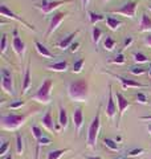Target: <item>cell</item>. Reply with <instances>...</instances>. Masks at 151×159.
I'll return each instance as SVG.
<instances>
[{"label": "cell", "mask_w": 151, "mask_h": 159, "mask_svg": "<svg viewBox=\"0 0 151 159\" xmlns=\"http://www.w3.org/2000/svg\"><path fill=\"white\" fill-rule=\"evenodd\" d=\"M68 94L74 102H85L89 97V85L86 80L70 82L68 85Z\"/></svg>", "instance_id": "cell-1"}, {"label": "cell", "mask_w": 151, "mask_h": 159, "mask_svg": "<svg viewBox=\"0 0 151 159\" xmlns=\"http://www.w3.org/2000/svg\"><path fill=\"white\" fill-rule=\"evenodd\" d=\"M2 127L4 130H16L20 126H23L27 121L25 114H3L2 118Z\"/></svg>", "instance_id": "cell-2"}, {"label": "cell", "mask_w": 151, "mask_h": 159, "mask_svg": "<svg viewBox=\"0 0 151 159\" xmlns=\"http://www.w3.org/2000/svg\"><path fill=\"white\" fill-rule=\"evenodd\" d=\"M52 86H53V80H45V81L40 85V88L37 89V92L31 96V98L33 101H37L43 105H48L52 101V96H50V90H52Z\"/></svg>", "instance_id": "cell-3"}, {"label": "cell", "mask_w": 151, "mask_h": 159, "mask_svg": "<svg viewBox=\"0 0 151 159\" xmlns=\"http://www.w3.org/2000/svg\"><path fill=\"white\" fill-rule=\"evenodd\" d=\"M99 127H101V119H99V109H98V111L95 114V117L93 118V121L89 126V130H88V146L90 148H95Z\"/></svg>", "instance_id": "cell-4"}, {"label": "cell", "mask_w": 151, "mask_h": 159, "mask_svg": "<svg viewBox=\"0 0 151 159\" xmlns=\"http://www.w3.org/2000/svg\"><path fill=\"white\" fill-rule=\"evenodd\" d=\"M68 3H72V0H60V2H48V0H43V3H40L36 6L37 9H40L44 15H48L56 9L58 7L64 6V4H68Z\"/></svg>", "instance_id": "cell-5"}, {"label": "cell", "mask_w": 151, "mask_h": 159, "mask_svg": "<svg viewBox=\"0 0 151 159\" xmlns=\"http://www.w3.org/2000/svg\"><path fill=\"white\" fill-rule=\"evenodd\" d=\"M0 13H2V16H4V17H9V19H12V20H16V21H19V23H21L23 25H25L27 28H29V29H32L33 32H36V28H34V25H32V24H29L28 21H25V20L23 19V17H20V16H17L16 13H13L11 9H9L6 4H2V7H0Z\"/></svg>", "instance_id": "cell-6"}, {"label": "cell", "mask_w": 151, "mask_h": 159, "mask_svg": "<svg viewBox=\"0 0 151 159\" xmlns=\"http://www.w3.org/2000/svg\"><path fill=\"white\" fill-rule=\"evenodd\" d=\"M2 89L9 96H15V88H13V80L12 76L7 69H2Z\"/></svg>", "instance_id": "cell-7"}, {"label": "cell", "mask_w": 151, "mask_h": 159, "mask_svg": "<svg viewBox=\"0 0 151 159\" xmlns=\"http://www.w3.org/2000/svg\"><path fill=\"white\" fill-rule=\"evenodd\" d=\"M137 7H138V2L131 0V2H127L126 4H123V6L119 9H117V11H113L112 13H119V15H123L126 17L133 19L135 16V12H137Z\"/></svg>", "instance_id": "cell-8"}, {"label": "cell", "mask_w": 151, "mask_h": 159, "mask_svg": "<svg viewBox=\"0 0 151 159\" xmlns=\"http://www.w3.org/2000/svg\"><path fill=\"white\" fill-rule=\"evenodd\" d=\"M66 16H68L66 12H57V13H54L52 16V19H50V23H49L48 31H47V33H45V37H49L50 34L56 31V29L58 28V25L64 21V19Z\"/></svg>", "instance_id": "cell-9"}, {"label": "cell", "mask_w": 151, "mask_h": 159, "mask_svg": "<svg viewBox=\"0 0 151 159\" xmlns=\"http://www.w3.org/2000/svg\"><path fill=\"white\" fill-rule=\"evenodd\" d=\"M12 48H13V51L16 52L17 56H20V57H23V56H24V52H25V44H24L23 40L19 37V34H17V29H13Z\"/></svg>", "instance_id": "cell-10"}, {"label": "cell", "mask_w": 151, "mask_h": 159, "mask_svg": "<svg viewBox=\"0 0 151 159\" xmlns=\"http://www.w3.org/2000/svg\"><path fill=\"white\" fill-rule=\"evenodd\" d=\"M73 123H74V127H76V133L77 135H80V131L84 126V113H82V109L81 107H76L74 111H73Z\"/></svg>", "instance_id": "cell-11"}, {"label": "cell", "mask_w": 151, "mask_h": 159, "mask_svg": "<svg viewBox=\"0 0 151 159\" xmlns=\"http://www.w3.org/2000/svg\"><path fill=\"white\" fill-rule=\"evenodd\" d=\"M117 114V106L114 103L113 99V90H112V85H109V96H108V105H106V116L109 119H113Z\"/></svg>", "instance_id": "cell-12"}, {"label": "cell", "mask_w": 151, "mask_h": 159, "mask_svg": "<svg viewBox=\"0 0 151 159\" xmlns=\"http://www.w3.org/2000/svg\"><path fill=\"white\" fill-rule=\"evenodd\" d=\"M115 98H117V103H118V113H119V118L122 117V114L125 113L126 109H129L130 106H131V102L127 101V98L123 97L122 93L117 92L115 93Z\"/></svg>", "instance_id": "cell-13"}, {"label": "cell", "mask_w": 151, "mask_h": 159, "mask_svg": "<svg viewBox=\"0 0 151 159\" xmlns=\"http://www.w3.org/2000/svg\"><path fill=\"white\" fill-rule=\"evenodd\" d=\"M112 74H113V73H112ZM113 76L117 78L121 84H122V88H123V89H127V88H147V85H143V84H140V82L133 81V80L121 77V76H117V74H113Z\"/></svg>", "instance_id": "cell-14"}, {"label": "cell", "mask_w": 151, "mask_h": 159, "mask_svg": "<svg viewBox=\"0 0 151 159\" xmlns=\"http://www.w3.org/2000/svg\"><path fill=\"white\" fill-rule=\"evenodd\" d=\"M80 33V31H76V32H73V33H70V34H68L66 37H64V40H61L58 44H57V47L60 48V49H62V51H65V49H68V48H70V45L73 44V41H74V39L77 37V34Z\"/></svg>", "instance_id": "cell-15"}, {"label": "cell", "mask_w": 151, "mask_h": 159, "mask_svg": "<svg viewBox=\"0 0 151 159\" xmlns=\"http://www.w3.org/2000/svg\"><path fill=\"white\" fill-rule=\"evenodd\" d=\"M43 125L45 126V129L49 131H54V129H56V126H54V122H53V117H52V111L48 110L47 113H45V116L43 117L41 119Z\"/></svg>", "instance_id": "cell-16"}, {"label": "cell", "mask_w": 151, "mask_h": 159, "mask_svg": "<svg viewBox=\"0 0 151 159\" xmlns=\"http://www.w3.org/2000/svg\"><path fill=\"white\" fill-rule=\"evenodd\" d=\"M32 86V78H31V68L29 65L25 69V73H24V81H23V94H27L28 90L31 89Z\"/></svg>", "instance_id": "cell-17"}, {"label": "cell", "mask_w": 151, "mask_h": 159, "mask_svg": "<svg viewBox=\"0 0 151 159\" xmlns=\"http://www.w3.org/2000/svg\"><path fill=\"white\" fill-rule=\"evenodd\" d=\"M34 47H36V51L41 54L43 57H47V58H52L53 57V53L50 52L43 43H40L39 40H34Z\"/></svg>", "instance_id": "cell-18"}, {"label": "cell", "mask_w": 151, "mask_h": 159, "mask_svg": "<svg viewBox=\"0 0 151 159\" xmlns=\"http://www.w3.org/2000/svg\"><path fill=\"white\" fill-rule=\"evenodd\" d=\"M48 70H52V72H65L68 69V62L66 61H57V62H53V64H49L47 65Z\"/></svg>", "instance_id": "cell-19"}, {"label": "cell", "mask_w": 151, "mask_h": 159, "mask_svg": "<svg viewBox=\"0 0 151 159\" xmlns=\"http://www.w3.org/2000/svg\"><path fill=\"white\" fill-rule=\"evenodd\" d=\"M139 31L140 32H146V31H151V19L147 16L146 13H143L140 16V21H139Z\"/></svg>", "instance_id": "cell-20"}, {"label": "cell", "mask_w": 151, "mask_h": 159, "mask_svg": "<svg viewBox=\"0 0 151 159\" xmlns=\"http://www.w3.org/2000/svg\"><path fill=\"white\" fill-rule=\"evenodd\" d=\"M58 125L60 127L66 129L68 126V113L65 107H60V113H58Z\"/></svg>", "instance_id": "cell-21"}, {"label": "cell", "mask_w": 151, "mask_h": 159, "mask_svg": "<svg viewBox=\"0 0 151 159\" xmlns=\"http://www.w3.org/2000/svg\"><path fill=\"white\" fill-rule=\"evenodd\" d=\"M106 23H108V27L112 29V31H117V29L122 25V21L118 19H114L112 16H106Z\"/></svg>", "instance_id": "cell-22"}, {"label": "cell", "mask_w": 151, "mask_h": 159, "mask_svg": "<svg viewBox=\"0 0 151 159\" xmlns=\"http://www.w3.org/2000/svg\"><path fill=\"white\" fill-rule=\"evenodd\" d=\"M68 151H70V148H58V150H53V151L48 152L47 159H60L65 152H68Z\"/></svg>", "instance_id": "cell-23"}, {"label": "cell", "mask_w": 151, "mask_h": 159, "mask_svg": "<svg viewBox=\"0 0 151 159\" xmlns=\"http://www.w3.org/2000/svg\"><path fill=\"white\" fill-rule=\"evenodd\" d=\"M103 145L106 146L108 148H110L112 151H118V150H119V145L117 143V141H115V139L103 138Z\"/></svg>", "instance_id": "cell-24"}, {"label": "cell", "mask_w": 151, "mask_h": 159, "mask_svg": "<svg viewBox=\"0 0 151 159\" xmlns=\"http://www.w3.org/2000/svg\"><path fill=\"white\" fill-rule=\"evenodd\" d=\"M89 21L92 25H94L95 23H98V21H102V20H105L106 17L103 16V15H99V13H95V12H89Z\"/></svg>", "instance_id": "cell-25"}, {"label": "cell", "mask_w": 151, "mask_h": 159, "mask_svg": "<svg viewBox=\"0 0 151 159\" xmlns=\"http://www.w3.org/2000/svg\"><path fill=\"white\" fill-rule=\"evenodd\" d=\"M133 57H134V61H135V62H138V64L149 62V57L146 56V54L140 53V52H135V53L133 54Z\"/></svg>", "instance_id": "cell-26"}, {"label": "cell", "mask_w": 151, "mask_h": 159, "mask_svg": "<svg viewBox=\"0 0 151 159\" xmlns=\"http://www.w3.org/2000/svg\"><path fill=\"white\" fill-rule=\"evenodd\" d=\"M103 48L106 49V51H113L115 48V40L110 36H106V39H105V41H103Z\"/></svg>", "instance_id": "cell-27"}, {"label": "cell", "mask_w": 151, "mask_h": 159, "mask_svg": "<svg viewBox=\"0 0 151 159\" xmlns=\"http://www.w3.org/2000/svg\"><path fill=\"white\" fill-rule=\"evenodd\" d=\"M52 143V139H49L47 137H43L41 139H39L37 141V150H36V159L39 158V151H40V147L41 146H48Z\"/></svg>", "instance_id": "cell-28"}, {"label": "cell", "mask_w": 151, "mask_h": 159, "mask_svg": "<svg viewBox=\"0 0 151 159\" xmlns=\"http://www.w3.org/2000/svg\"><path fill=\"white\" fill-rule=\"evenodd\" d=\"M101 34H102V31H101L98 27H94V28H93V32H92V40H93V43L95 44V45H97V44L99 43Z\"/></svg>", "instance_id": "cell-29"}, {"label": "cell", "mask_w": 151, "mask_h": 159, "mask_svg": "<svg viewBox=\"0 0 151 159\" xmlns=\"http://www.w3.org/2000/svg\"><path fill=\"white\" fill-rule=\"evenodd\" d=\"M84 64H85V58H80V60H77V61L73 64V68H72L73 73H81Z\"/></svg>", "instance_id": "cell-30"}, {"label": "cell", "mask_w": 151, "mask_h": 159, "mask_svg": "<svg viewBox=\"0 0 151 159\" xmlns=\"http://www.w3.org/2000/svg\"><path fill=\"white\" fill-rule=\"evenodd\" d=\"M16 151H17V154H23V151H24L23 138H21V135H20L19 133L16 134Z\"/></svg>", "instance_id": "cell-31"}, {"label": "cell", "mask_w": 151, "mask_h": 159, "mask_svg": "<svg viewBox=\"0 0 151 159\" xmlns=\"http://www.w3.org/2000/svg\"><path fill=\"white\" fill-rule=\"evenodd\" d=\"M144 152V148H142V147H135V148H133V150H130V151H127V155L126 157H138V155H142V154Z\"/></svg>", "instance_id": "cell-32"}, {"label": "cell", "mask_w": 151, "mask_h": 159, "mask_svg": "<svg viewBox=\"0 0 151 159\" xmlns=\"http://www.w3.org/2000/svg\"><path fill=\"white\" fill-rule=\"evenodd\" d=\"M32 135L34 137V139H36V141H39V139H41V138L44 137L41 129H40L39 126H32Z\"/></svg>", "instance_id": "cell-33"}, {"label": "cell", "mask_w": 151, "mask_h": 159, "mask_svg": "<svg viewBox=\"0 0 151 159\" xmlns=\"http://www.w3.org/2000/svg\"><path fill=\"white\" fill-rule=\"evenodd\" d=\"M0 52L6 54L7 52V34H2V41H0Z\"/></svg>", "instance_id": "cell-34"}, {"label": "cell", "mask_w": 151, "mask_h": 159, "mask_svg": "<svg viewBox=\"0 0 151 159\" xmlns=\"http://www.w3.org/2000/svg\"><path fill=\"white\" fill-rule=\"evenodd\" d=\"M110 64H121V65H122V64H125V56L122 53H119V54H117V56H115L114 58H112L109 61Z\"/></svg>", "instance_id": "cell-35"}, {"label": "cell", "mask_w": 151, "mask_h": 159, "mask_svg": "<svg viewBox=\"0 0 151 159\" xmlns=\"http://www.w3.org/2000/svg\"><path fill=\"white\" fill-rule=\"evenodd\" d=\"M146 70L147 69L146 68H131L130 69V73H133V74H135V76H139V74H143V73H146Z\"/></svg>", "instance_id": "cell-36"}, {"label": "cell", "mask_w": 151, "mask_h": 159, "mask_svg": "<svg viewBox=\"0 0 151 159\" xmlns=\"http://www.w3.org/2000/svg\"><path fill=\"white\" fill-rule=\"evenodd\" d=\"M8 148H9V143H8L7 141H4L3 145H2V147H0V157H4V155H6L7 151H8Z\"/></svg>", "instance_id": "cell-37"}, {"label": "cell", "mask_w": 151, "mask_h": 159, "mask_svg": "<svg viewBox=\"0 0 151 159\" xmlns=\"http://www.w3.org/2000/svg\"><path fill=\"white\" fill-rule=\"evenodd\" d=\"M137 101L139 102V103H142V105H146L149 101H147V97L144 96L143 93H138L137 94Z\"/></svg>", "instance_id": "cell-38"}, {"label": "cell", "mask_w": 151, "mask_h": 159, "mask_svg": "<svg viewBox=\"0 0 151 159\" xmlns=\"http://www.w3.org/2000/svg\"><path fill=\"white\" fill-rule=\"evenodd\" d=\"M23 105H25V102H24V101H21V99H19V101H15V102H12L11 105H9V109H12V110H15V109L21 107Z\"/></svg>", "instance_id": "cell-39"}, {"label": "cell", "mask_w": 151, "mask_h": 159, "mask_svg": "<svg viewBox=\"0 0 151 159\" xmlns=\"http://www.w3.org/2000/svg\"><path fill=\"white\" fill-rule=\"evenodd\" d=\"M131 43H133V37H130V36H127L125 39V43H123V47L125 48H129L130 45H131Z\"/></svg>", "instance_id": "cell-40"}, {"label": "cell", "mask_w": 151, "mask_h": 159, "mask_svg": "<svg viewBox=\"0 0 151 159\" xmlns=\"http://www.w3.org/2000/svg\"><path fill=\"white\" fill-rule=\"evenodd\" d=\"M143 41H144L146 45H149V47L151 48V34H147V36H144Z\"/></svg>", "instance_id": "cell-41"}, {"label": "cell", "mask_w": 151, "mask_h": 159, "mask_svg": "<svg viewBox=\"0 0 151 159\" xmlns=\"http://www.w3.org/2000/svg\"><path fill=\"white\" fill-rule=\"evenodd\" d=\"M80 47V43H73L72 45H70V52H76Z\"/></svg>", "instance_id": "cell-42"}, {"label": "cell", "mask_w": 151, "mask_h": 159, "mask_svg": "<svg viewBox=\"0 0 151 159\" xmlns=\"http://www.w3.org/2000/svg\"><path fill=\"white\" fill-rule=\"evenodd\" d=\"M89 2H90V0H81V3H82V8L85 9V8H86L88 7V4H89Z\"/></svg>", "instance_id": "cell-43"}, {"label": "cell", "mask_w": 151, "mask_h": 159, "mask_svg": "<svg viewBox=\"0 0 151 159\" xmlns=\"http://www.w3.org/2000/svg\"><path fill=\"white\" fill-rule=\"evenodd\" d=\"M140 119L142 121H151V116H143V117H140Z\"/></svg>", "instance_id": "cell-44"}, {"label": "cell", "mask_w": 151, "mask_h": 159, "mask_svg": "<svg viewBox=\"0 0 151 159\" xmlns=\"http://www.w3.org/2000/svg\"><path fill=\"white\" fill-rule=\"evenodd\" d=\"M86 159H102L101 157H86Z\"/></svg>", "instance_id": "cell-45"}, {"label": "cell", "mask_w": 151, "mask_h": 159, "mask_svg": "<svg viewBox=\"0 0 151 159\" xmlns=\"http://www.w3.org/2000/svg\"><path fill=\"white\" fill-rule=\"evenodd\" d=\"M117 159H131L130 157H121V158H117Z\"/></svg>", "instance_id": "cell-46"}, {"label": "cell", "mask_w": 151, "mask_h": 159, "mask_svg": "<svg viewBox=\"0 0 151 159\" xmlns=\"http://www.w3.org/2000/svg\"><path fill=\"white\" fill-rule=\"evenodd\" d=\"M6 159H13V157H12V154H9V155L6 158Z\"/></svg>", "instance_id": "cell-47"}, {"label": "cell", "mask_w": 151, "mask_h": 159, "mask_svg": "<svg viewBox=\"0 0 151 159\" xmlns=\"http://www.w3.org/2000/svg\"><path fill=\"white\" fill-rule=\"evenodd\" d=\"M147 130H149V133L151 134V125H149V126H147Z\"/></svg>", "instance_id": "cell-48"}, {"label": "cell", "mask_w": 151, "mask_h": 159, "mask_svg": "<svg viewBox=\"0 0 151 159\" xmlns=\"http://www.w3.org/2000/svg\"><path fill=\"white\" fill-rule=\"evenodd\" d=\"M149 76H150V77H151V68H150V69H149Z\"/></svg>", "instance_id": "cell-49"}, {"label": "cell", "mask_w": 151, "mask_h": 159, "mask_svg": "<svg viewBox=\"0 0 151 159\" xmlns=\"http://www.w3.org/2000/svg\"><path fill=\"white\" fill-rule=\"evenodd\" d=\"M102 2H108V0H102Z\"/></svg>", "instance_id": "cell-50"}, {"label": "cell", "mask_w": 151, "mask_h": 159, "mask_svg": "<svg viewBox=\"0 0 151 159\" xmlns=\"http://www.w3.org/2000/svg\"><path fill=\"white\" fill-rule=\"evenodd\" d=\"M150 11H151V7H150Z\"/></svg>", "instance_id": "cell-51"}]
</instances>
